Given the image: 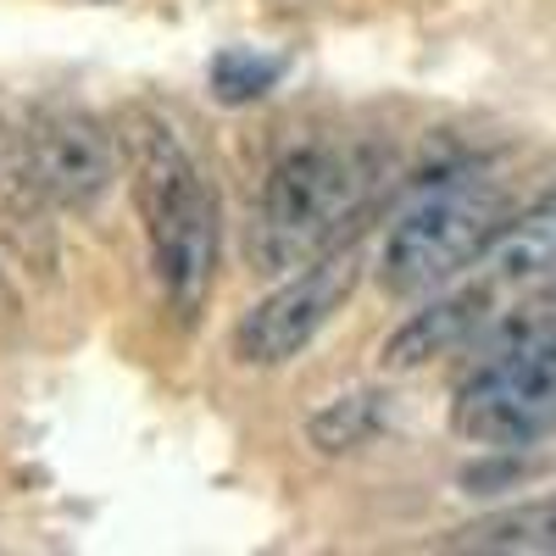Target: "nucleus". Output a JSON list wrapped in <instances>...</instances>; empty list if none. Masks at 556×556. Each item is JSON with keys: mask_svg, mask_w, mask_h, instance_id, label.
Returning a JSON list of instances; mask_svg holds the SVG:
<instances>
[{"mask_svg": "<svg viewBox=\"0 0 556 556\" xmlns=\"http://www.w3.org/2000/svg\"><path fill=\"white\" fill-rule=\"evenodd\" d=\"M128 167H134V206L146 217L162 295L178 317H195L206 306L212 267H217V195L201 162L151 112L128 117Z\"/></svg>", "mask_w": 556, "mask_h": 556, "instance_id": "nucleus-1", "label": "nucleus"}, {"mask_svg": "<svg viewBox=\"0 0 556 556\" xmlns=\"http://www.w3.org/2000/svg\"><path fill=\"white\" fill-rule=\"evenodd\" d=\"M506 223V201L490 178L468 173V167H440L417 201L395 217L379 273L384 290L395 295H424L440 290L445 278H456L468 262H479L490 251V240Z\"/></svg>", "mask_w": 556, "mask_h": 556, "instance_id": "nucleus-2", "label": "nucleus"}, {"mask_svg": "<svg viewBox=\"0 0 556 556\" xmlns=\"http://www.w3.org/2000/svg\"><path fill=\"white\" fill-rule=\"evenodd\" d=\"M367 173L334 146H295L273 162L256 206L251 256L262 273H290L334 251L340 228L362 212Z\"/></svg>", "mask_w": 556, "mask_h": 556, "instance_id": "nucleus-3", "label": "nucleus"}, {"mask_svg": "<svg viewBox=\"0 0 556 556\" xmlns=\"http://www.w3.org/2000/svg\"><path fill=\"white\" fill-rule=\"evenodd\" d=\"M456 434L479 445H529L556 429V323H523L456 390Z\"/></svg>", "mask_w": 556, "mask_h": 556, "instance_id": "nucleus-4", "label": "nucleus"}, {"mask_svg": "<svg viewBox=\"0 0 556 556\" xmlns=\"http://www.w3.org/2000/svg\"><path fill=\"white\" fill-rule=\"evenodd\" d=\"M356 273H362L356 251H323L317 262H306L290 285H278L267 301H256L245 312V323L235 329V356L245 367L295 362L323 329H329V317L351 301Z\"/></svg>", "mask_w": 556, "mask_h": 556, "instance_id": "nucleus-5", "label": "nucleus"}, {"mask_svg": "<svg viewBox=\"0 0 556 556\" xmlns=\"http://www.w3.org/2000/svg\"><path fill=\"white\" fill-rule=\"evenodd\" d=\"M23 146H28V167L39 178V190L56 206L89 212L112 190L117 151H112L101 117H89L84 106H67V101L34 106L28 128H23Z\"/></svg>", "mask_w": 556, "mask_h": 556, "instance_id": "nucleus-6", "label": "nucleus"}, {"mask_svg": "<svg viewBox=\"0 0 556 556\" xmlns=\"http://www.w3.org/2000/svg\"><path fill=\"white\" fill-rule=\"evenodd\" d=\"M484 267L501 285H556V190L501 223Z\"/></svg>", "mask_w": 556, "mask_h": 556, "instance_id": "nucleus-7", "label": "nucleus"}, {"mask_svg": "<svg viewBox=\"0 0 556 556\" xmlns=\"http://www.w3.org/2000/svg\"><path fill=\"white\" fill-rule=\"evenodd\" d=\"M484 323V295L479 290H462V295H445L434 306H424L417 317H406L401 329L390 334L384 345V362L390 367H417V362H434L445 351H456L473 329Z\"/></svg>", "mask_w": 556, "mask_h": 556, "instance_id": "nucleus-8", "label": "nucleus"}, {"mask_svg": "<svg viewBox=\"0 0 556 556\" xmlns=\"http://www.w3.org/2000/svg\"><path fill=\"white\" fill-rule=\"evenodd\" d=\"M384 417H390L384 390H356V395H340V401L323 406L306 424V434L323 456H345V451H362L367 440H374L384 429Z\"/></svg>", "mask_w": 556, "mask_h": 556, "instance_id": "nucleus-9", "label": "nucleus"}, {"mask_svg": "<svg viewBox=\"0 0 556 556\" xmlns=\"http://www.w3.org/2000/svg\"><path fill=\"white\" fill-rule=\"evenodd\" d=\"M451 545L468 551H556V506H518V513L484 518L473 529H462Z\"/></svg>", "mask_w": 556, "mask_h": 556, "instance_id": "nucleus-10", "label": "nucleus"}, {"mask_svg": "<svg viewBox=\"0 0 556 556\" xmlns=\"http://www.w3.org/2000/svg\"><path fill=\"white\" fill-rule=\"evenodd\" d=\"M278 73H285V62L278 56H256V51H223L212 62V89L217 101L240 106V101H262L267 89L278 84Z\"/></svg>", "mask_w": 556, "mask_h": 556, "instance_id": "nucleus-11", "label": "nucleus"}]
</instances>
